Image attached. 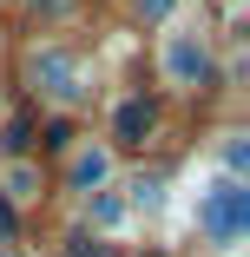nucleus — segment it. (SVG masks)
<instances>
[{
  "mask_svg": "<svg viewBox=\"0 0 250 257\" xmlns=\"http://www.w3.org/2000/svg\"><path fill=\"white\" fill-rule=\"evenodd\" d=\"M165 66H171V79H204V53H197V46L178 33L171 40V53H165Z\"/></svg>",
  "mask_w": 250,
  "mask_h": 257,
  "instance_id": "nucleus-4",
  "label": "nucleus"
},
{
  "mask_svg": "<svg viewBox=\"0 0 250 257\" xmlns=\"http://www.w3.org/2000/svg\"><path fill=\"white\" fill-rule=\"evenodd\" d=\"M33 79H40L46 92H53V99H79V92H86L66 53H33Z\"/></svg>",
  "mask_w": 250,
  "mask_h": 257,
  "instance_id": "nucleus-2",
  "label": "nucleus"
},
{
  "mask_svg": "<svg viewBox=\"0 0 250 257\" xmlns=\"http://www.w3.org/2000/svg\"><path fill=\"white\" fill-rule=\"evenodd\" d=\"M27 139H33V119H14V125H7V152H20Z\"/></svg>",
  "mask_w": 250,
  "mask_h": 257,
  "instance_id": "nucleus-6",
  "label": "nucleus"
},
{
  "mask_svg": "<svg viewBox=\"0 0 250 257\" xmlns=\"http://www.w3.org/2000/svg\"><path fill=\"white\" fill-rule=\"evenodd\" d=\"M145 132H152V106H145V99H125L119 119H112V139L119 145H145Z\"/></svg>",
  "mask_w": 250,
  "mask_h": 257,
  "instance_id": "nucleus-3",
  "label": "nucleus"
},
{
  "mask_svg": "<svg viewBox=\"0 0 250 257\" xmlns=\"http://www.w3.org/2000/svg\"><path fill=\"white\" fill-rule=\"evenodd\" d=\"M197 218H204V231H211L217 244H237V237H243V224H250V191H243L237 178L211 185V191H204V204H197Z\"/></svg>",
  "mask_w": 250,
  "mask_h": 257,
  "instance_id": "nucleus-1",
  "label": "nucleus"
},
{
  "mask_svg": "<svg viewBox=\"0 0 250 257\" xmlns=\"http://www.w3.org/2000/svg\"><path fill=\"white\" fill-rule=\"evenodd\" d=\"M0 237H14V204L0 198Z\"/></svg>",
  "mask_w": 250,
  "mask_h": 257,
  "instance_id": "nucleus-8",
  "label": "nucleus"
},
{
  "mask_svg": "<svg viewBox=\"0 0 250 257\" xmlns=\"http://www.w3.org/2000/svg\"><path fill=\"white\" fill-rule=\"evenodd\" d=\"M73 257H106V244H92V237H73Z\"/></svg>",
  "mask_w": 250,
  "mask_h": 257,
  "instance_id": "nucleus-7",
  "label": "nucleus"
},
{
  "mask_svg": "<svg viewBox=\"0 0 250 257\" xmlns=\"http://www.w3.org/2000/svg\"><path fill=\"white\" fill-rule=\"evenodd\" d=\"M73 178L79 185H99V178H106V152H86V159L73 165Z\"/></svg>",
  "mask_w": 250,
  "mask_h": 257,
  "instance_id": "nucleus-5",
  "label": "nucleus"
},
{
  "mask_svg": "<svg viewBox=\"0 0 250 257\" xmlns=\"http://www.w3.org/2000/svg\"><path fill=\"white\" fill-rule=\"evenodd\" d=\"M145 14H171V0H145Z\"/></svg>",
  "mask_w": 250,
  "mask_h": 257,
  "instance_id": "nucleus-9",
  "label": "nucleus"
}]
</instances>
